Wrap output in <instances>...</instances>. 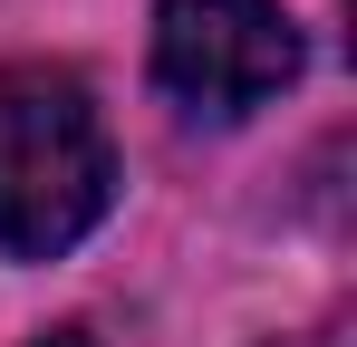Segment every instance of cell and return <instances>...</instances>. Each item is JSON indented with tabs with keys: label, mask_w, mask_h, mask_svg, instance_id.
Instances as JSON below:
<instances>
[{
	"label": "cell",
	"mask_w": 357,
	"mask_h": 347,
	"mask_svg": "<svg viewBox=\"0 0 357 347\" xmlns=\"http://www.w3.org/2000/svg\"><path fill=\"white\" fill-rule=\"evenodd\" d=\"M116 203V135L49 58L0 68V261H59Z\"/></svg>",
	"instance_id": "obj_1"
},
{
	"label": "cell",
	"mask_w": 357,
	"mask_h": 347,
	"mask_svg": "<svg viewBox=\"0 0 357 347\" xmlns=\"http://www.w3.org/2000/svg\"><path fill=\"white\" fill-rule=\"evenodd\" d=\"M309 49L280 0H155V87L193 125H241L290 97Z\"/></svg>",
	"instance_id": "obj_2"
},
{
	"label": "cell",
	"mask_w": 357,
	"mask_h": 347,
	"mask_svg": "<svg viewBox=\"0 0 357 347\" xmlns=\"http://www.w3.org/2000/svg\"><path fill=\"white\" fill-rule=\"evenodd\" d=\"M49 347H87V338H49Z\"/></svg>",
	"instance_id": "obj_3"
}]
</instances>
